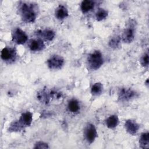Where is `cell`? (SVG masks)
<instances>
[{"label":"cell","instance_id":"obj_14","mask_svg":"<svg viewBox=\"0 0 149 149\" xmlns=\"http://www.w3.org/2000/svg\"><path fill=\"white\" fill-rule=\"evenodd\" d=\"M55 17L59 20H63L68 16V10L67 8L62 5H59L55 9Z\"/></svg>","mask_w":149,"mask_h":149},{"label":"cell","instance_id":"obj_11","mask_svg":"<svg viewBox=\"0 0 149 149\" xmlns=\"http://www.w3.org/2000/svg\"><path fill=\"white\" fill-rule=\"evenodd\" d=\"M19 121L24 127L30 126L33 121L32 113H31L29 111H27L23 113L21 115L19 119Z\"/></svg>","mask_w":149,"mask_h":149},{"label":"cell","instance_id":"obj_24","mask_svg":"<svg viewBox=\"0 0 149 149\" xmlns=\"http://www.w3.org/2000/svg\"><path fill=\"white\" fill-rule=\"evenodd\" d=\"M34 148H40V149L49 148V146H48V144L47 143L40 141H37L35 144Z\"/></svg>","mask_w":149,"mask_h":149},{"label":"cell","instance_id":"obj_15","mask_svg":"<svg viewBox=\"0 0 149 149\" xmlns=\"http://www.w3.org/2000/svg\"><path fill=\"white\" fill-rule=\"evenodd\" d=\"M119 120L117 115H112L109 116L105 121L106 126L109 129H113L116 127L119 124Z\"/></svg>","mask_w":149,"mask_h":149},{"label":"cell","instance_id":"obj_25","mask_svg":"<svg viewBox=\"0 0 149 149\" xmlns=\"http://www.w3.org/2000/svg\"><path fill=\"white\" fill-rule=\"evenodd\" d=\"M148 79H147V81H146V85H148Z\"/></svg>","mask_w":149,"mask_h":149},{"label":"cell","instance_id":"obj_6","mask_svg":"<svg viewBox=\"0 0 149 149\" xmlns=\"http://www.w3.org/2000/svg\"><path fill=\"white\" fill-rule=\"evenodd\" d=\"M63 65L64 59L60 55H52L47 60V65L51 69H59Z\"/></svg>","mask_w":149,"mask_h":149},{"label":"cell","instance_id":"obj_20","mask_svg":"<svg viewBox=\"0 0 149 149\" xmlns=\"http://www.w3.org/2000/svg\"><path fill=\"white\" fill-rule=\"evenodd\" d=\"M108 15V12L104 9L100 8L95 13V18L98 21H101L105 19Z\"/></svg>","mask_w":149,"mask_h":149},{"label":"cell","instance_id":"obj_19","mask_svg":"<svg viewBox=\"0 0 149 149\" xmlns=\"http://www.w3.org/2000/svg\"><path fill=\"white\" fill-rule=\"evenodd\" d=\"M103 90V85L100 82L94 83L91 88V93L92 95L94 96H98L100 95Z\"/></svg>","mask_w":149,"mask_h":149},{"label":"cell","instance_id":"obj_10","mask_svg":"<svg viewBox=\"0 0 149 149\" xmlns=\"http://www.w3.org/2000/svg\"><path fill=\"white\" fill-rule=\"evenodd\" d=\"M29 47L32 51H40L44 49L45 44L41 39H33L30 40Z\"/></svg>","mask_w":149,"mask_h":149},{"label":"cell","instance_id":"obj_22","mask_svg":"<svg viewBox=\"0 0 149 149\" xmlns=\"http://www.w3.org/2000/svg\"><path fill=\"white\" fill-rule=\"evenodd\" d=\"M24 127L20 124L19 120L14 121L10 124L8 130L10 132H19Z\"/></svg>","mask_w":149,"mask_h":149},{"label":"cell","instance_id":"obj_16","mask_svg":"<svg viewBox=\"0 0 149 149\" xmlns=\"http://www.w3.org/2000/svg\"><path fill=\"white\" fill-rule=\"evenodd\" d=\"M94 5H95V3L93 1H91V0L83 1L80 5L81 10L83 13H87L94 8Z\"/></svg>","mask_w":149,"mask_h":149},{"label":"cell","instance_id":"obj_4","mask_svg":"<svg viewBox=\"0 0 149 149\" xmlns=\"http://www.w3.org/2000/svg\"><path fill=\"white\" fill-rule=\"evenodd\" d=\"M12 41L17 44H24L28 39L27 34L20 28H15L12 33Z\"/></svg>","mask_w":149,"mask_h":149},{"label":"cell","instance_id":"obj_23","mask_svg":"<svg viewBox=\"0 0 149 149\" xmlns=\"http://www.w3.org/2000/svg\"><path fill=\"white\" fill-rule=\"evenodd\" d=\"M148 52L144 54L140 59V63L143 67H148Z\"/></svg>","mask_w":149,"mask_h":149},{"label":"cell","instance_id":"obj_18","mask_svg":"<svg viewBox=\"0 0 149 149\" xmlns=\"http://www.w3.org/2000/svg\"><path fill=\"white\" fill-rule=\"evenodd\" d=\"M68 108L69 111L71 112L76 113L80 110V105L76 100L72 99L69 101Z\"/></svg>","mask_w":149,"mask_h":149},{"label":"cell","instance_id":"obj_5","mask_svg":"<svg viewBox=\"0 0 149 149\" xmlns=\"http://www.w3.org/2000/svg\"><path fill=\"white\" fill-rule=\"evenodd\" d=\"M136 91L130 88H121L118 91V98L121 101H128L137 97Z\"/></svg>","mask_w":149,"mask_h":149},{"label":"cell","instance_id":"obj_8","mask_svg":"<svg viewBox=\"0 0 149 149\" xmlns=\"http://www.w3.org/2000/svg\"><path fill=\"white\" fill-rule=\"evenodd\" d=\"M1 56L5 62H11L15 60L16 57V51L14 48L5 47L1 51Z\"/></svg>","mask_w":149,"mask_h":149},{"label":"cell","instance_id":"obj_9","mask_svg":"<svg viewBox=\"0 0 149 149\" xmlns=\"http://www.w3.org/2000/svg\"><path fill=\"white\" fill-rule=\"evenodd\" d=\"M125 127L127 132L131 135H135L139 129V125L134 120L132 119L127 120L125 123Z\"/></svg>","mask_w":149,"mask_h":149},{"label":"cell","instance_id":"obj_2","mask_svg":"<svg viewBox=\"0 0 149 149\" xmlns=\"http://www.w3.org/2000/svg\"><path fill=\"white\" fill-rule=\"evenodd\" d=\"M87 65L91 70L98 69L104 63V58L100 51H95L89 54L87 58Z\"/></svg>","mask_w":149,"mask_h":149},{"label":"cell","instance_id":"obj_3","mask_svg":"<svg viewBox=\"0 0 149 149\" xmlns=\"http://www.w3.org/2000/svg\"><path fill=\"white\" fill-rule=\"evenodd\" d=\"M135 21L133 19L129 20L127 27L123 32L122 39L125 43H130L134 38Z\"/></svg>","mask_w":149,"mask_h":149},{"label":"cell","instance_id":"obj_1","mask_svg":"<svg viewBox=\"0 0 149 149\" xmlns=\"http://www.w3.org/2000/svg\"><path fill=\"white\" fill-rule=\"evenodd\" d=\"M37 10V4L33 3L21 2L19 6V12L25 23H33L36 19Z\"/></svg>","mask_w":149,"mask_h":149},{"label":"cell","instance_id":"obj_12","mask_svg":"<svg viewBox=\"0 0 149 149\" xmlns=\"http://www.w3.org/2000/svg\"><path fill=\"white\" fill-rule=\"evenodd\" d=\"M37 97L41 103L45 104L49 103L50 98H51L50 92L45 88L40 91L37 94Z\"/></svg>","mask_w":149,"mask_h":149},{"label":"cell","instance_id":"obj_7","mask_svg":"<svg viewBox=\"0 0 149 149\" xmlns=\"http://www.w3.org/2000/svg\"><path fill=\"white\" fill-rule=\"evenodd\" d=\"M84 134L88 143H93L97 137V132L94 125L91 123L87 124L84 129Z\"/></svg>","mask_w":149,"mask_h":149},{"label":"cell","instance_id":"obj_21","mask_svg":"<svg viewBox=\"0 0 149 149\" xmlns=\"http://www.w3.org/2000/svg\"><path fill=\"white\" fill-rule=\"evenodd\" d=\"M120 44V38L119 36H115L111 38L109 41V46L113 48L116 49L119 47Z\"/></svg>","mask_w":149,"mask_h":149},{"label":"cell","instance_id":"obj_17","mask_svg":"<svg viewBox=\"0 0 149 149\" xmlns=\"http://www.w3.org/2000/svg\"><path fill=\"white\" fill-rule=\"evenodd\" d=\"M139 145L141 148H148L149 147V133L144 132L141 133L139 139Z\"/></svg>","mask_w":149,"mask_h":149},{"label":"cell","instance_id":"obj_13","mask_svg":"<svg viewBox=\"0 0 149 149\" xmlns=\"http://www.w3.org/2000/svg\"><path fill=\"white\" fill-rule=\"evenodd\" d=\"M37 34L40 36L43 39L46 41H52L55 36V32L51 29H45L43 30H38L37 32Z\"/></svg>","mask_w":149,"mask_h":149}]
</instances>
